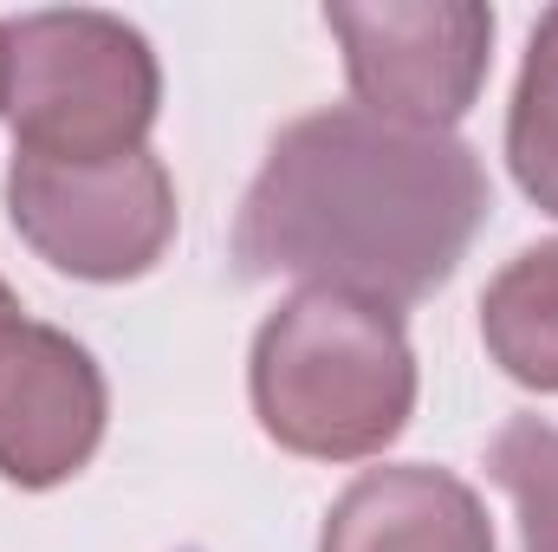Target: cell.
<instances>
[{"label": "cell", "mask_w": 558, "mask_h": 552, "mask_svg": "<svg viewBox=\"0 0 558 552\" xmlns=\"http://www.w3.org/2000/svg\"><path fill=\"white\" fill-rule=\"evenodd\" d=\"M254 416L286 455L371 461L416 416V351L397 305L299 286L254 332Z\"/></svg>", "instance_id": "cell-2"}, {"label": "cell", "mask_w": 558, "mask_h": 552, "mask_svg": "<svg viewBox=\"0 0 558 552\" xmlns=\"http://www.w3.org/2000/svg\"><path fill=\"white\" fill-rule=\"evenodd\" d=\"M162 65L131 20L52 7L7 20V131L33 163H111L149 149Z\"/></svg>", "instance_id": "cell-3"}, {"label": "cell", "mask_w": 558, "mask_h": 552, "mask_svg": "<svg viewBox=\"0 0 558 552\" xmlns=\"http://www.w3.org/2000/svg\"><path fill=\"white\" fill-rule=\"evenodd\" d=\"M7 221L52 274L118 286L143 279L175 241V182L162 156L111 163H7Z\"/></svg>", "instance_id": "cell-4"}, {"label": "cell", "mask_w": 558, "mask_h": 552, "mask_svg": "<svg viewBox=\"0 0 558 552\" xmlns=\"http://www.w3.org/2000/svg\"><path fill=\"white\" fill-rule=\"evenodd\" d=\"M318 552H494V520L461 475L390 461L338 494Z\"/></svg>", "instance_id": "cell-7"}, {"label": "cell", "mask_w": 558, "mask_h": 552, "mask_svg": "<svg viewBox=\"0 0 558 552\" xmlns=\"http://www.w3.org/2000/svg\"><path fill=\"white\" fill-rule=\"evenodd\" d=\"M111 422V391L98 358L26 312L0 325V481L39 494L72 481Z\"/></svg>", "instance_id": "cell-6"}, {"label": "cell", "mask_w": 558, "mask_h": 552, "mask_svg": "<svg viewBox=\"0 0 558 552\" xmlns=\"http://www.w3.org/2000/svg\"><path fill=\"white\" fill-rule=\"evenodd\" d=\"M487 475L507 488L526 552H558V422L513 416L487 448Z\"/></svg>", "instance_id": "cell-10"}, {"label": "cell", "mask_w": 558, "mask_h": 552, "mask_svg": "<svg viewBox=\"0 0 558 552\" xmlns=\"http://www.w3.org/2000/svg\"><path fill=\"white\" fill-rule=\"evenodd\" d=\"M487 208V169L454 131L331 105L274 137L234 221V261L254 279L416 305L454 279Z\"/></svg>", "instance_id": "cell-1"}, {"label": "cell", "mask_w": 558, "mask_h": 552, "mask_svg": "<svg viewBox=\"0 0 558 552\" xmlns=\"http://www.w3.org/2000/svg\"><path fill=\"white\" fill-rule=\"evenodd\" d=\"M13 312H20V299H13V286H7V279H0V325H7V319H13Z\"/></svg>", "instance_id": "cell-11"}, {"label": "cell", "mask_w": 558, "mask_h": 552, "mask_svg": "<svg viewBox=\"0 0 558 552\" xmlns=\"http://www.w3.org/2000/svg\"><path fill=\"white\" fill-rule=\"evenodd\" d=\"M325 26L357 105L416 131L461 124L494 65V7L481 0H338Z\"/></svg>", "instance_id": "cell-5"}, {"label": "cell", "mask_w": 558, "mask_h": 552, "mask_svg": "<svg viewBox=\"0 0 558 552\" xmlns=\"http://www.w3.org/2000/svg\"><path fill=\"white\" fill-rule=\"evenodd\" d=\"M507 163L533 208L558 215V7L539 13L507 105Z\"/></svg>", "instance_id": "cell-9"}, {"label": "cell", "mask_w": 558, "mask_h": 552, "mask_svg": "<svg viewBox=\"0 0 558 552\" xmlns=\"http://www.w3.org/2000/svg\"><path fill=\"white\" fill-rule=\"evenodd\" d=\"M481 338L487 358L539 391L558 397V241H539L526 254H513L481 292Z\"/></svg>", "instance_id": "cell-8"}, {"label": "cell", "mask_w": 558, "mask_h": 552, "mask_svg": "<svg viewBox=\"0 0 558 552\" xmlns=\"http://www.w3.org/2000/svg\"><path fill=\"white\" fill-rule=\"evenodd\" d=\"M0 111H7V20H0Z\"/></svg>", "instance_id": "cell-12"}]
</instances>
